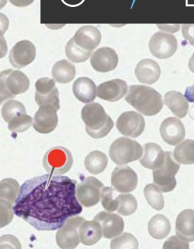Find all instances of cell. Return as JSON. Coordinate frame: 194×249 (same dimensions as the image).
<instances>
[{
	"instance_id": "6da1fadb",
	"label": "cell",
	"mask_w": 194,
	"mask_h": 249,
	"mask_svg": "<svg viewBox=\"0 0 194 249\" xmlns=\"http://www.w3.org/2000/svg\"><path fill=\"white\" fill-rule=\"evenodd\" d=\"M76 180L44 175L26 180L20 187L14 213L37 231L60 229L83 211L76 194Z\"/></svg>"
},
{
	"instance_id": "7a4b0ae2",
	"label": "cell",
	"mask_w": 194,
	"mask_h": 249,
	"mask_svg": "<svg viewBox=\"0 0 194 249\" xmlns=\"http://www.w3.org/2000/svg\"><path fill=\"white\" fill-rule=\"evenodd\" d=\"M125 100L145 116L158 114L163 107L161 95L154 89L144 85H132Z\"/></svg>"
},
{
	"instance_id": "3957f363",
	"label": "cell",
	"mask_w": 194,
	"mask_h": 249,
	"mask_svg": "<svg viewBox=\"0 0 194 249\" xmlns=\"http://www.w3.org/2000/svg\"><path fill=\"white\" fill-rule=\"evenodd\" d=\"M81 118L86 125L85 129L88 134L94 139L105 137L114 125L104 107L95 102L85 106L82 109Z\"/></svg>"
},
{
	"instance_id": "277c9868",
	"label": "cell",
	"mask_w": 194,
	"mask_h": 249,
	"mask_svg": "<svg viewBox=\"0 0 194 249\" xmlns=\"http://www.w3.org/2000/svg\"><path fill=\"white\" fill-rule=\"evenodd\" d=\"M30 80L20 71L7 70L0 73V105L29 89Z\"/></svg>"
},
{
	"instance_id": "5b68a950",
	"label": "cell",
	"mask_w": 194,
	"mask_h": 249,
	"mask_svg": "<svg viewBox=\"0 0 194 249\" xmlns=\"http://www.w3.org/2000/svg\"><path fill=\"white\" fill-rule=\"evenodd\" d=\"M179 168L180 165L174 160L172 152H165L161 165L153 171V182L161 192L169 193L176 188L175 176Z\"/></svg>"
},
{
	"instance_id": "8992f818",
	"label": "cell",
	"mask_w": 194,
	"mask_h": 249,
	"mask_svg": "<svg viewBox=\"0 0 194 249\" xmlns=\"http://www.w3.org/2000/svg\"><path fill=\"white\" fill-rule=\"evenodd\" d=\"M142 148L137 142L127 138H120L112 142L109 155L116 164H127L141 159Z\"/></svg>"
},
{
	"instance_id": "52a82bcc",
	"label": "cell",
	"mask_w": 194,
	"mask_h": 249,
	"mask_svg": "<svg viewBox=\"0 0 194 249\" xmlns=\"http://www.w3.org/2000/svg\"><path fill=\"white\" fill-rule=\"evenodd\" d=\"M44 169L50 175H64L69 172L73 165V159L69 150L57 146L49 150L43 159Z\"/></svg>"
},
{
	"instance_id": "ba28073f",
	"label": "cell",
	"mask_w": 194,
	"mask_h": 249,
	"mask_svg": "<svg viewBox=\"0 0 194 249\" xmlns=\"http://www.w3.org/2000/svg\"><path fill=\"white\" fill-rule=\"evenodd\" d=\"M35 100L39 107L48 106L57 111L60 108L59 93L55 81L50 78H40L35 83Z\"/></svg>"
},
{
	"instance_id": "9c48e42d",
	"label": "cell",
	"mask_w": 194,
	"mask_h": 249,
	"mask_svg": "<svg viewBox=\"0 0 194 249\" xmlns=\"http://www.w3.org/2000/svg\"><path fill=\"white\" fill-rule=\"evenodd\" d=\"M104 184L94 177H88L76 187L78 202L85 207L96 205L100 202Z\"/></svg>"
},
{
	"instance_id": "30bf717a",
	"label": "cell",
	"mask_w": 194,
	"mask_h": 249,
	"mask_svg": "<svg viewBox=\"0 0 194 249\" xmlns=\"http://www.w3.org/2000/svg\"><path fill=\"white\" fill-rule=\"evenodd\" d=\"M85 219L80 216L70 218L56 233V243L61 249H74L80 243L79 227Z\"/></svg>"
},
{
	"instance_id": "8fae6325",
	"label": "cell",
	"mask_w": 194,
	"mask_h": 249,
	"mask_svg": "<svg viewBox=\"0 0 194 249\" xmlns=\"http://www.w3.org/2000/svg\"><path fill=\"white\" fill-rule=\"evenodd\" d=\"M149 47L153 56L160 59H166L175 53L178 42L172 34L159 32L152 36Z\"/></svg>"
},
{
	"instance_id": "7c38bea8",
	"label": "cell",
	"mask_w": 194,
	"mask_h": 249,
	"mask_svg": "<svg viewBox=\"0 0 194 249\" xmlns=\"http://www.w3.org/2000/svg\"><path fill=\"white\" fill-rule=\"evenodd\" d=\"M116 125L123 135L136 138L141 136L144 131L145 122L141 114L131 111L122 113L118 118Z\"/></svg>"
},
{
	"instance_id": "4fadbf2b",
	"label": "cell",
	"mask_w": 194,
	"mask_h": 249,
	"mask_svg": "<svg viewBox=\"0 0 194 249\" xmlns=\"http://www.w3.org/2000/svg\"><path fill=\"white\" fill-rule=\"evenodd\" d=\"M138 183V176L129 166L117 167L112 173L111 185L118 192H132L136 189Z\"/></svg>"
},
{
	"instance_id": "5bb4252c",
	"label": "cell",
	"mask_w": 194,
	"mask_h": 249,
	"mask_svg": "<svg viewBox=\"0 0 194 249\" xmlns=\"http://www.w3.org/2000/svg\"><path fill=\"white\" fill-rule=\"evenodd\" d=\"M36 49L29 40H22L17 43L9 54V61L16 68H22L32 63L36 57Z\"/></svg>"
},
{
	"instance_id": "9a60e30c",
	"label": "cell",
	"mask_w": 194,
	"mask_h": 249,
	"mask_svg": "<svg viewBox=\"0 0 194 249\" xmlns=\"http://www.w3.org/2000/svg\"><path fill=\"white\" fill-rule=\"evenodd\" d=\"M94 220L100 224L103 236L108 239L119 236L124 230V220L117 214L102 211L95 216Z\"/></svg>"
},
{
	"instance_id": "2e32d148",
	"label": "cell",
	"mask_w": 194,
	"mask_h": 249,
	"mask_svg": "<svg viewBox=\"0 0 194 249\" xmlns=\"http://www.w3.org/2000/svg\"><path fill=\"white\" fill-rule=\"evenodd\" d=\"M119 58L117 53L110 47H102L93 54L90 59L91 66L98 72L106 73L117 67Z\"/></svg>"
},
{
	"instance_id": "e0dca14e",
	"label": "cell",
	"mask_w": 194,
	"mask_h": 249,
	"mask_svg": "<svg viewBox=\"0 0 194 249\" xmlns=\"http://www.w3.org/2000/svg\"><path fill=\"white\" fill-rule=\"evenodd\" d=\"M159 131L163 141L173 146L181 142L186 135L183 124L176 118L170 117L165 119L160 127Z\"/></svg>"
},
{
	"instance_id": "ac0fdd59",
	"label": "cell",
	"mask_w": 194,
	"mask_h": 249,
	"mask_svg": "<svg viewBox=\"0 0 194 249\" xmlns=\"http://www.w3.org/2000/svg\"><path fill=\"white\" fill-rule=\"evenodd\" d=\"M57 111L53 107L44 106L40 107L34 116L33 127L37 132L47 134L53 132L57 127Z\"/></svg>"
},
{
	"instance_id": "d6986e66",
	"label": "cell",
	"mask_w": 194,
	"mask_h": 249,
	"mask_svg": "<svg viewBox=\"0 0 194 249\" xmlns=\"http://www.w3.org/2000/svg\"><path fill=\"white\" fill-rule=\"evenodd\" d=\"M101 38V33L97 27L86 25L78 29L72 39L80 49L93 52L100 44Z\"/></svg>"
},
{
	"instance_id": "ffe728a7",
	"label": "cell",
	"mask_w": 194,
	"mask_h": 249,
	"mask_svg": "<svg viewBox=\"0 0 194 249\" xmlns=\"http://www.w3.org/2000/svg\"><path fill=\"white\" fill-rule=\"evenodd\" d=\"M127 90L128 86L125 81L114 79L99 85L97 96L102 100L114 102L123 98Z\"/></svg>"
},
{
	"instance_id": "44dd1931",
	"label": "cell",
	"mask_w": 194,
	"mask_h": 249,
	"mask_svg": "<svg viewBox=\"0 0 194 249\" xmlns=\"http://www.w3.org/2000/svg\"><path fill=\"white\" fill-rule=\"evenodd\" d=\"M135 72L140 83L151 85L159 80L161 75V69L156 61L145 59L137 64Z\"/></svg>"
},
{
	"instance_id": "7402d4cb",
	"label": "cell",
	"mask_w": 194,
	"mask_h": 249,
	"mask_svg": "<svg viewBox=\"0 0 194 249\" xmlns=\"http://www.w3.org/2000/svg\"><path fill=\"white\" fill-rule=\"evenodd\" d=\"M73 92L75 97L84 104L93 102L97 95L96 85L90 78L83 77L74 81Z\"/></svg>"
},
{
	"instance_id": "603a6c76",
	"label": "cell",
	"mask_w": 194,
	"mask_h": 249,
	"mask_svg": "<svg viewBox=\"0 0 194 249\" xmlns=\"http://www.w3.org/2000/svg\"><path fill=\"white\" fill-rule=\"evenodd\" d=\"M176 232L183 240L194 241V210H183L178 214L176 220Z\"/></svg>"
},
{
	"instance_id": "cb8c5ba5",
	"label": "cell",
	"mask_w": 194,
	"mask_h": 249,
	"mask_svg": "<svg viewBox=\"0 0 194 249\" xmlns=\"http://www.w3.org/2000/svg\"><path fill=\"white\" fill-rule=\"evenodd\" d=\"M165 158V152L156 143L148 142L144 145V155L140 162L144 168L155 170L161 165Z\"/></svg>"
},
{
	"instance_id": "d4e9b609",
	"label": "cell",
	"mask_w": 194,
	"mask_h": 249,
	"mask_svg": "<svg viewBox=\"0 0 194 249\" xmlns=\"http://www.w3.org/2000/svg\"><path fill=\"white\" fill-rule=\"evenodd\" d=\"M79 236L82 244L91 246L100 240L103 233L97 221L84 220L79 227Z\"/></svg>"
},
{
	"instance_id": "484cf974",
	"label": "cell",
	"mask_w": 194,
	"mask_h": 249,
	"mask_svg": "<svg viewBox=\"0 0 194 249\" xmlns=\"http://www.w3.org/2000/svg\"><path fill=\"white\" fill-rule=\"evenodd\" d=\"M165 103L176 117L183 118L188 113L189 105L186 99L180 92H167L164 97Z\"/></svg>"
},
{
	"instance_id": "4316f807",
	"label": "cell",
	"mask_w": 194,
	"mask_h": 249,
	"mask_svg": "<svg viewBox=\"0 0 194 249\" xmlns=\"http://www.w3.org/2000/svg\"><path fill=\"white\" fill-rule=\"evenodd\" d=\"M171 231L170 221L163 214H156L149 221L148 231L150 235L156 240L166 238Z\"/></svg>"
},
{
	"instance_id": "83f0119b",
	"label": "cell",
	"mask_w": 194,
	"mask_h": 249,
	"mask_svg": "<svg viewBox=\"0 0 194 249\" xmlns=\"http://www.w3.org/2000/svg\"><path fill=\"white\" fill-rule=\"evenodd\" d=\"M53 76L57 83L67 84L76 76V68L67 60H61L54 64L52 70Z\"/></svg>"
},
{
	"instance_id": "f1b7e54d",
	"label": "cell",
	"mask_w": 194,
	"mask_h": 249,
	"mask_svg": "<svg viewBox=\"0 0 194 249\" xmlns=\"http://www.w3.org/2000/svg\"><path fill=\"white\" fill-rule=\"evenodd\" d=\"M108 164L105 153L98 151L91 152L85 158V166L88 172L97 175L104 171Z\"/></svg>"
},
{
	"instance_id": "f546056e",
	"label": "cell",
	"mask_w": 194,
	"mask_h": 249,
	"mask_svg": "<svg viewBox=\"0 0 194 249\" xmlns=\"http://www.w3.org/2000/svg\"><path fill=\"white\" fill-rule=\"evenodd\" d=\"M174 158L184 165L194 163V141L187 139L176 146L174 151Z\"/></svg>"
},
{
	"instance_id": "4dcf8cb0",
	"label": "cell",
	"mask_w": 194,
	"mask_h": 249,
	"mask_svg": "<svg viewBox=\"0 0 194 249\" xmlns=\"http://www.w3.org/2000/svg\"><path fill=\"white\" fill-rule=\"evenodd\" d=\"M1 114L3 120L9 124L15 119L26 115V111L21 102L10 100L3 105Z\"/></svg>"
},
{
	"instance_id": "1f68e13d",
	"label": "cell",
	"mask_w": 194,
	"mask_h": 249,
	"mask_svg": "<svg viewBox=\"0 0 194 249\" xmlns=\"http://www.w3.org/2000/svg\"><path fill=\"white\" fill-rule=\"evenodd\" d=\"M19 185L16 179L6 178L0 182V199L15 203L19 192Z\"/></svg>"
},
{
	"instance_id": "d6a6232c",
	"label": "cell",
	"mask_w": 194,
	"mask_h": 249,
	"mask_svg": "<svg viewBox=\"0 0 194 249\" xmlns=\"http://www.w3.org/2000/svg\"><path fill=\"white\" fill-rule=\"evenodd\" d=\"M144 194L149 205L156 210L160 211L164 207V199L161 191L154 184H148L145 187Z\"/></svg>"
},
{
	"instance_id": "836d02e7",
	"label": "cell",
	"mask_w": 194,
	"mask_h": 249,
	"mask_svg": "<svg viewBox=\"0 0 194 249\" xmlns=\"http://www.w3.org/2000/svg\"><path fill=\"white\" fill-rule=\"evenodd\" d=\"M116 199L118 203L117 212L123 216L131 215L137 210V200L131 194H121Z\"/></svg>"
},
{
	"instance_id": "e575fe53",
	"label": "cell",
	"mask_w": 194,
	"mask_h": 249,
	"mask_svg": "<svg viewBox=\"0 0 194 249\" xmlns=\"http://www.w3.org/2000/svg\"><path fill=\"white\" fill-rule=\"evenodd\" d=\"M92 51H85L80 49L71 38L66 47V54L68 59L75 63H83L91 56Z\"/></svg>"
},
{
	"instance_id": "d590c367",
	"label": "cell",
	"mask_w": 194,
	"mask_h": 249,
	"mask_svg": "<svg viewBox=\"0 0 194 249\" xmlns=\"http://www.w3.org/2000/svg\"><path fill=\"white\" fill-rule=\"evenodd\" d=\"M110 247L111 249H138L139 243L132 234L124 233L112 240Z\"/></svg>"
},
{
	"instance_id": "8d00e7d4",
	"label": "cell",
	"mask_w": 194,
	"mask_h": 249,
	"mask_svg": "<svg viewBox=\"0 0 194 249\" xmlns=\"http://www.w3.org/2000/svg\"><path fill=\"white\" fill-rule=\"evenodd\" d=\"M114 190L110 187H104L101 193V203L104 209L108 212L112 213L117 211L118 203L117 199L113 198Z\"/></svg>"
},
{
	"instance_id": "74e56055",
	"label": "cell",
	"mask_w": 194,
	"mask_h": 249,
	"mask_svg": "<svg viewBox=\"0 0 194 249\" xmlns=\"http://www.w3.org/2000/svg\"><path fill=\"white\" fill-rule=\"evenodd\" d=\"M14 213L13 204L9 201L0 199V228L12 222Z\"/></svg>"
},
{
	"instance_id": "f35d334b",
	"label": "cell",
	"mask_w": 194,
	"mask_h": 249,
	"mask_svg": "<svg viewBox=\"0 0 194 249\" xmlns=\"http://www.w3.org/2000/svg\"><path fill=\"white\" fill-rule=\"evenodd\" d=\"M33 119L28 115H24L15 119L9 124L8 128L13 132H23L27 130L32 125Z\"/></svg>"
},
{
	"instance_id": "ab89813d",
	"label": "cell",
	"mask_w": 194,
	"mask_h": 249,
	"mask_svg": "<svg viewBox=\"0 0 194 249\" xmlns=\"http://www.w3.org/2000/svg\"><path fill=\"white\" fill-rule=\"evenodd\" d=\"M163 249H190L188 242L176 236L168 238L163 245Z\"/></svg>"
},
{
	"instance_id": "60d3db41",
	"label": "cell",
	"mask_w": 194,
	"mask_h": 249,
	"mask_svg": "<svg viewBox=\"0 0 194 249\" xmlns=\"http://www.w3.org/2000/svg\"><path fill=\"white\" fill-rule=\"evenodd\" d=\"M0 249H22V247L18 238L6 234L0 237Z\"/></svg>"
},
{
	"instance_id": "b9f144b4",
	"label": "cell",
	"mask_w": 194,
	"mask_h": 249,
	"mask_svg": "<svg viewBox=\"0 0 194 249\" xmlns=\"http://www.w3.org/2000/svg\"><path fill=\"white\" fill-rule=\"evenodd\" d=\"M182 32L184 38L194 47V24H183Z\"/></svg>"
},
{
	"instance_id": "7bdbcfd3",
	"label": "cell",
	"mask_w": 194,
	"mask_h": 249,
	"mask_svg": "<svg viewBox=\"0 0 194 249\" xmlns=\"http://www.w3.org/2000/svg\"><path fill=\"white\" fill-rule=\"evenodd\" d=\"M9 26V20L5 15L0 13V36H3L8 30Z\"/></svg>"
},
{
	"instance_id": "ee69618b",
	"label": "cell",
	"mask_w": 194,
	"mask_h": 249,
	"mask_svg": "<svg viewBox=\"0 0 194 249\" xmlns=\"http://www.w3.org/2000/svg\"><path fill=\"white\" fill-rule=\"evenodd\" d=\"M8 53V46L5 37L0 36V59L4 57Z\"/></svg>"
},
{
	"instance_id": "f6af8a7d",
	"label": "cell",
	"mask_w": 194,
	"mask_h": 249,
	"mask_svg": "<svg viewBox=\"0 0 194 249\" xmlns=\"http://www.w3.org/2000/svg\"><path fill=\"white\" fill-rule=\"evenodd\" d=\"M185 97L190 102H194V84L193 86L187 88Z\"/></svg>"
},
{
	"instance_id": "bcb514c9",
	"label": "cell",
	"mask_w": 194,
	"mask_h": 249,
	"mask_svg": "<svg viewBox=\"0 0 194 249\" xmlns=\"http://www.w3.org/2000/svg\"><path fill=\"white\" fill-rule=\"evenodd\" d=\"M189 67L190 70L194 73V53L189 60Z\"/></svg>"
}]
</instances>
